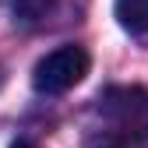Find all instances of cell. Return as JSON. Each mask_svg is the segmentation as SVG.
Here are the masks:
<instances>
[{"mask_svg":"<svg viewBox=\"0 0 148 148\" xmlns=\"http://www.w3.org/2000/svg\"><path fill=\"white\" fill-rule=\"evenodd\" d=\"M99 113L123 141L148 138V88L141 85H113L99 95Z\"/></svg>","mask_w":148,"mask_h":148,"instance_id":"6da1fadb","label":"cell"},{"mask_svg":"<svg viewBox=\"0 0 148 148\" xmlns=\"http://www.w3.org/2000/svg\"><path fill=\"white\" fill-rule=\"evenodd\" d=\"M88 53L81 46H57V49H49L46 57L35 64L32 71V85L35 92H42V95H64V92H71L74 85H78L85 74H88Z\"/></svg>","mask_w":148,"mask_h":148,"instance_id":"7a4b0ae2","label":"cell"},{"mask_svg":"<svg viewBox=\"0 0 148 148\" xmlns=\"http://www.w3.org/2000/svg\"><path fill=\"white\" fill-rule=\"evenodd\" d=\"M113 11L131 35H148V0H116Z\"/></svg>","mask_w":148,"mask_h":148,"instance_id":"3957f363","label":"cell"},{"mask_svg":"<svg viewBox=\"0 0 148 148\" xmlns=\"http://www.w3.org/2000/svg\"><path fill=\"white\" fill-rule=\"evenodd\" d=\"M11 7H14V18H18V21L35 25V21H42V18L57 7V0H11Z\"/></svg>","mask_w":148,"mask_h":148,"instance_id":"277c9868","label":"cell"},{"mask_svg":"<svg viewBox=\"0 0 148 148\" xmlns=\"http://www.w3.org/2000/svg\"><path fill=\"white\" fill-rule=\"evenodd\" d=\"M11 148H35V145H32V141H14Z\"/></svg>","mask_w":148,"mask_h":148,"instance_id":"5b68a950","label":"cell"}]
</instances>
